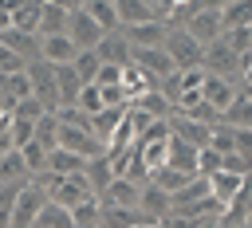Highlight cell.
I'll use <instances>...</instances> for the list:
<instances>
[{"label": "cell", "mask_w": 252, "mask_h": 228, "mask_svg": "<svg viewBox=\"0 0 252 228\" xmlns=\"http://www.w3.org/2000/svg\"><path fill=\"white\" fill-rule=\"evenodd\" d=\"M161 47H165V55L173 59L177 71H189V67H201L205 63V43H197L185 28H169Z\"/></svg>", "instance_id": "1"}, {"label": "cell", "mask_w": 252, "mask_h": 228, "mask_svg": "<svg viewBox=\"0 0 252 228\" xmlns=\"http://www.w3.org/2000/svg\"><path fill=\"white\" fill-rule=\"evenodd\" d=\"M43 204H47V189H39V185L28 177V181L20 185V193H16V204H12V228H32Z\"/></svg>", "instance_id": "2"}, {"label": "cell", "mask_w": 252, "mask_h": 228, "mask_svg": "<svg viewBox=\"0 0 252 228\" xmlns=\"http://www.w3.org/2000/svg\"><path fill=\"white\" fill-rule=\"evenodd\" d=\"M28 79H32V94L55 114L59 110V86H55V67L43 63V59H32L28 63Z\"/></svg>", "instance_id": "3"}, {"label": "cell", "mask_w": 252, "mask_h": 228, "mask_svg": "<svg viewBox=\"0 0 252 228\" xmlns=\"http://www.w3.org/2000/svg\"><path fill=\"white\" fill-rule=\"evenodd\" d=\"M209 75H224V79H236L240 83V55L224 43V39H213L205 43V63H201Z\"/></svg>", "instance_id": "4"}, {"label": "cell", "mask_w": 252, "mask_h": 228, "mask_svg": "<svg viewBox=\"0 0 252 228\" xmlns=\"http://www.w3.org/2000/svg\"><path fill=\"white\" fill-rule=\"evenodd\" d=\"M67 35H71V43L79 47V51H91V47H98V39L106 35L91 16H87V8H71V20H67Z\"/></svg>", "instance_id": "5"}, {"label": "cell", "mask_w": 252, "mask_h": 228, "mask_svg": "<svg viewBox=\"0 0 252 228\" xmlns=\"http://www.w3.org/2000/svg\"><path fill=\"white\" fill-rule=\"evenodd\" d=\"M173 24L169 20H146V24H130V28H118L122 31V39L130 43V47H161L165 43V31H169Z\"/></svg>", "instance_id": "6"}, {"label": "cell", "mask_w": 252, "mask_h": 228, "mask_svg": "<svg viewBox=\"0 0 252 228\" xmlns=\"http://www.w3.org/2000/svg\"><path fill=\"white\" fill-rule=\"evenodd\" d=\"M197 43H213V39H220V12H205V8H197V12H189L185 16V24H181Z\"/></svg>", "instance_id": "7"}, {"label": "cell", "mask_w": 252, "mask_h": 228, "mask_svg": "<svg viewBox=\"0 0 252 228\" xmlns=\"http://www.w3.org/2000/svg\"><path fill=\"white\" fill-rule=\"evenodd\" d=\"M236 94H240V83H236V79H224V75H209V71H205V83H201V98H205L209 106L224 110V106H228Z\"/></svg>", "instance_id": "8"}, {"label": "cell", "mask_w": 252, "mask_h": 228, "mask_svg": "<svg viewBox=\"0 0 252 228\" xmlns=\"http://www.w3.org/2000/svg\"><path fill=\"white\" fill-rule=\"evenodd\" d=\"M138 197H142V181H130V177H114L98 200H102V204H114V208H138Z\"/></svg>", "instance_id": "9"}, {"label": "cell", "mask_w": 252, "mask_h": 228, "mask_svg": "<svg viewBox=\"0 0 252 228\" xmlns=\"http://www.w3.org/2000/svg\"><path fill=\"white\" fill-rule=\"evenodd\" d=\"M75 55H79V47L71 43L67 31H63V35H39V59H43V63L59 67V63H71Z\"/></svg>", "instance_id": "10"}, {"label": "cell", "mask_w": 252, "mask_h": 228, "mask_svg": "<svg viewBox=\"0 0 252 228\" xmlns=\"http://www.w3.org/2000/svg\"><path fill=\"white\" fill-rule=\"evenodd\" d=\"M146 75H154V79H165V75H173L177 67H173V59L165 55V47H134V55H130Z\"/></svg>", "instance_id": "11"}, {"label": "cell", "mask_w": 252, "mask_h": 228, "mask_svg": "<svg viewBox=\"0 0 252 228\" xmlns=\"http://www.w3.org/2000/svg\"><path fill=\"white\" fill-rule=\"evenodd\" d=\"M43 169H47L51 177H75V173L87 169V157H79V153L55 145V149H47V165H43Z\"/></svg>", "instance_id": "12"}, {"label": "cell", "mask_w": 252, "mask_h": 228, "mask_svg": "<svg viewBox=\"0 0 252 228\" xmlns=\"http://www.w3.org/2000/svg\"><path fill=\"white\" fill-rule=\"evenodd\" d=\"M67 20H71L67 4H43L39 0V28H35V35H63Z\"/></svg>", "instance_id": "13"}, {"label": "cell", "mask_w": 252, "mask_h": 228, "mask_svg": "<svg viewBox=\"0 0 252 228\" xmlns=\"http://www.w3.org/2000/svg\"><path fill=\"white\" fill-rule=\"evenodd\" d=\"M94 51H98V59H102V63H118V67H126V63H130V55H134V47L122 39V31H110V35H102Z\"/></svg>", "instance_id": "14"}, {"label": "cell", "mask_w": 252, "mask_h": 228, "mask_svg": "<svg viewBox=\"0 0 252 228\" xmlns=\"http://www.w3.org/2000/svg\"><path fill=\"white\" fill-rule=\"evenodd\" d=\"M244 177H248V173H224V169L209 173V197H217L220 204H228V200H232V197L240 193Z\"/></svg>", "instance_id": "15"}, {"label": "cell", "mask_w": 252, "mask_h": 228, "mask_svg": "<svg viewBox=\"0 0 252 228\" xmlns=\"http://www.w3.org/2000/svg\"><path fill=\"white\" fill-rule=\"evenodd\" d=\"M55 86H59V106H75V98H79V90H83L87 83L75 75L71 63H59V67H55Z\"/></svg>", "instance_id": "16"}, {"label": "cell", "mask_w": 252, "mask_h": 228, "mask_svg": "<svg viewBox=\"0 0 252 228\" xmlns=\"http://www.w3.org/2000/svg\"><path fill=\"white\" fill-rule=\"evenodd\" d=\"M201 197H209V177H201V173H197L185 189H177V193L169 197V212H185V208H189V204H197Z\"/></svg>", "instance_id": "17"}, {"label": "cell", "mask_w": 252, "mask_h": 228, "mask_svg": "<svg viewBox=\"0 0 252 228\" xmlns=\"http://www.w3.org/2000/svg\"><path fill=\"white\" fill-rule=\"evenodd\" d=\"M138 208H142L150 220H161V216L169 212V193H161L154 181H146V185H142V197H138Z\"/></svg>", "instance_id": "18"}, {"label": "cell", "mask_w": 252, "mask_h": 228, "mask_svg": "<svg viewBox=\"0 0 252 228\" xmlns=\"http://www.w3.org/2000/svg\"><path fill=\"white\" fill-rule=\"evenodd\" d=\"M0 43L12 47L16 55H24L28 63L39 59V35H32V31H16V28H8V31H0Z\"/></svg>", "instance_id": "19"}, {"label": "cell", "mask_w": 252, "mask_h": 228, "mask_svg": "<svg viewBox=\"0 0 252 228\" xmlns=\"http://www.w3.org/2000/svg\"><path fill=\"white\" fill-rule=\"evenodd\" d=\"M79 8H87V16L110 35V31H118L122 24H118V8H114V0H83Z\"/></svg>", "instance_id": "20"}, {"label": "cell", "mask_w": 252, "mask_h": 228, "mask_svg": "<svg viewBox=\"0 0 252 228\" xmlns=\"http://www.w3.org/2000/svg\"><path fill=\"white\" fill-rule=\"evenodd\" d=\"M138 153H142V165H146L150 173L161 169L165 157H169V134H165V138H142V142H138Z\"/></svg>", "instance_id": "21"}, {"label": "cell", "mask_w": 252, "mask_h": 228, "mask_svg": "<svg viewBox=\"0 0 252 228\" xmlns=\"http://www.w3.org/2000/svg\"><path fill=\"white\" fill-rule=\"evenodd\" d=\"M83 173H87V181H91V193H94V197H102V193H106V185L114 181V165H110V157H106V153H102V157H91Z\"/></svg>", "instance_id": "22"}, {"label": "cell", "mask_w": 252, "mask_h": 228, "mask_svg": "<svg viewBox=\"0 0 252 228\" xmlns=\"http://www.w3.org/2000/svg\"><path fill=\"white\" fill-rule=\"evenodd\" d=\"M122 118H126V106H106L102 114H94V118H91V134L106 145V142H110V134L118 130V122H122Z\"/></svg>", "instance_id": "23"}, {"label": "cell", "mask_w": 252, "mask_h": 228, "mask_svg": "<svg viewBox=\"0 0 252 228\" xmlns=\"http://www.w3.org/2000/svg\"><path fill=\"white\" fill-rule=\"evenodd\" d=\"M165 165L185 169V173H197V145H189V142H181V138L169 134V157H165Z\"/></svg>", "instance_id": "24"}, {"label": "cell", "mask_w": 252, "mask_h": 228, "mask_svg": "<svg viewBox=\"0 0 252 228\" xmlns=\"http://www.w3.org/2000/svg\"><path fill=\"white\" fill-rule=\"evenodd\" d=\"M193 177H197V173H185V169H173V165H161V169H154V173H150V181H154L161 193H169V197H173L177 189H185Z\"/></svg>", "instance_id": "25"}, {"label": "cell", "mask_w": 252, "mask_h": 228, "mask_svg": "<svg viewBox=\"0 0 252 228\" xmlns=\"http://www.w3.org/2000/svg\"><path fill=\"white\" fill-rule=\"evenodd\" d=\"M126 106H138V110H146V114H154V118H169L173 114V102L154 86V90H146V94H138V98H130Z\"/></svg>", "instance_id": "26"}, {"label": "cell", "mask_w": 252, "mask_h": 228, "mask_svg": "<svg viewBox=\"0 0 252 228\" xmlns=\"http://www.w3.org/2000/svg\"><path fill=\"white\" fill-rule=\"evenodd\" d=\"M32 228H75V216H71V208H63V204L47 200V204L39 208V216H35V224H32Z\"/></svg>", "instance_id": "27"}, {"label": "cell", "mask_w": 252, "mask_h": 228, "mask_svg": "<svg viewBox=\"0 0 252 228\" xmlns=\"http://www.w3.org/2000/svg\"><path fill=\"white\" fill-rule=\"evenodd\" d=\"M220 122L224 126H232V130H240V126H252V102L244 98V94H236L224 110H220Z\"/></svg>", "instance_id": "28"}, {"label": "cell", "mask_w": 252, "mask_h": 228, "mask_svg": "<svg viewBox=\"0 0 252 228\" xmlns=\"http://www.w3.org/2000/svg\"><path fill=\"white\" fill-rule=\"evenodd\" d=\"M114 8H118V24H122V28L154 20V8H150V4H142V0H114Z\"/></svg>", "instance_id": "29"}, {"label": "cell", "mask_w": 252, "mask_h": 228, "mask_svg": "<svg viewBox=\"0 0 252 228\" xmlns=\"http://www.w3.org/2000/svg\"><path fill=\"white\" fill-rule=\"evenodd\" d=\"M43 114H51V110H47L35 94H28V98H20V102L12 106V122H28V126H35Z\"/></svg>", "instance_id": "30"}, {"label": "cell", "mask_w": 252, "mask_h": 228, "mask_svg": "<svg viewBox=\"0 0 252 228\" xmlns=\"http://www.w3.org/2000/svg\"><path fill=\"white\" fill-rule=\"evenodd\" d=\"M252 24V0H236V4H224L220 8V28H244Z\"/></svg>", "instance_id": "31"}, {"label": "cell", "mask_w": 252, "mask_h": 228, "mask_svg": "<svg viewBox=\"0 0 252 228\" xmlns=\"http://www.w3.org/2000/svg\"><path fill=\"white\" fill-rule=\"evenodd\" d=\"M28 177H32V173H28L24 157H20V149L0 153V181H28Z\"/></svg>", "instance_id": "32"}, {"label": "cell", "mask_w": 252, "mask_h": 228, "mask_svg": "<svg viewBox=\"0 0 252 228\" xmlns=\"http://www.w3.org/2000/svg\"><path fill=\"white\" fill-rule=\"evenodd\" d=\"M71 67H75V75H79L83 83H94V75H98V67H102V59H98V51L91 47V51H79V55L71 59Z\"/></svg>", "instance_id": "33"}, {"label": "cell", "mask_w": 252, "mask_h": 228, "mask_svg": "<svg viewBox=\"0 0 252 228\" xmlns=\"http://www.w3.org/2000/svg\"><path fill=\"white\" fill-rule=\"evenodd\" d=\"M32 138H35L39 145H47V149H55V145H59V118H55V114H43V118L35 122V130H32Z\"/></svg>", "instance_id": "34"}, {"label": "cell", "mask_w": 252, "mask_h": 228, "mask_svg": "<svg viewBox=\"0 0 252 228\" xmlns=\"http://www.w3.org/2000/svg\"><path fill=\"white\" fill-rule=\"evenodd\" d=\"M4 94H8V102H12V106H16L20 98H28V94H32V79H28V71L4 75Z\"/></svg>", "instance_id": "35"}, {"label": "cell", "mask_w": 252, "mask_h": 228, "mask_svg": "<svg viewBox=\"0 0 252 228\" xmlns=\"http://www.w3.org/2000/svg\"><path fill=\"white\" fill-rule=\"evenodd\" d=\"M20 157H24L28 173H43V165H47V145H39V142L32 138V142L20 145Z\"/></svg>", "instance_id": "36"}, {"label": "cell", "mask_w": 252, "mask_h": 228, "mask_svg": "<svg viewBox=\"0 0 252 228\" xmlns=\"http://www.w3.org/2000/svg\"><path fill=\"white\" fill-rule=\"evenodd\" d=\"M75 106H79L83 114H91V118L106 110V106H102V94H98V86H94V83H87V86L79 90V98H75Z\"/></svg>", "instance_id": "37"}, {"label": "cell", "mask_w": 252, "mask_h": 228, "mask_svg": "<svg viewBox=\"0 0 252 228\" xmlns=\"http://www.w3.org/2000/svg\"><path fill=\"white\" fill-rule=\"evenodd\" d=\"M181 114H185V118H193V122H205V126H217V122H220V110H217V106H209L205 98H197V102H193V106H185Z\"/></svg>", "instance_id": "38"}, {"label": "cell", "mask_w": 252, "mask_h": 228, "mask_svg": "<svg viewBox=\"0 0 252 228\" xmlns=\"http://www.w3.org/2000/svg\"><path fill=\"white\" fill-rule=\"evenodd\" d=\"M232 153L252 169V126H240V130H232Z\"/></svg>", "instance_id": "39"}, {"label": "cell", "mask_w": 252, "mask_h": 228, "mask_svg": "<svg viewBox=\"0 0 252 228\" xmlns=\"http://www.w3.org/2000/svg\"><path fill=\"white\" fill-rule=\"evenodd\" d=\"M55 118H59V126H83V130H91V114H83L79 106H59Z\"/></svg>", "instance_id": "40"}, {"label": "cell", "mask_w": 252, "mask_h": 228, "mask_svg": "<svg viewBox=\"0 0 252 228\" xmlns=\"http://www.w3.org/2000/svg\"><path fill=\"white\" fill-rule=\"evenodd\" d=\"M16 71H28V59L0 43V75H16Z\"/></svg>", "instance_id": "41"}, {"label": "cell", "mask_w": 252, "mask_h": 228, "mask_svg": "<svg viewBox=\"0 0 252 228\" xmlns=\"http://www.w3.org/2000/svg\"><path fill=\"white\" fill-rule=\"evenodd\" d=\"M94 86H98V83H94ZM98 94H102V106H126V90H122V83L98 86Z\"/></svg>", "instance_id": "42"}, {"label": "cell", "mask_w": 252, "mask_h": 228, "mask_svg": "<svg viewBox=\"0 0 252 228\" xmlns=\"http://www.w3.org/2000/svg\"><path fill=\"white\" fill-rule=\"evenodd\" d=\"M94 83H98V86L122 83V67H118V63H102V67H98V75H94Z\"/></svg>", "instance_id": "43"}, {"label": "cell", "mask_w": 252, "mask_h": 228, "mask_svg": "<svg viewBox=\"0 0 252 228\" xmlns=\"http://www.w3.org/2000/svg\"><path fill=\"white\" fill-rule=\"evenodd\" d=\"M158 228H197V220L193 216H181V212H165L158 220Z\"/></svg>", "instance_id": "44"}, {"label": "cell", "mask_w": 252, "mask_h": 228, "mask_svg": "<svg viewBox=\"0 0 252 228\" xmlns=\"http://www.w3.org/2000/svg\"><path fill=\"white\" fill-rule=\"evenodd\" d=\"M8 149H16V138H12V122H8V126H0V153H8Z\"/></svg>", "instance_id": "45"}, {"label": "cell", "mask_w": 252, "mask_h": 228, "mask_svg": "<svg viewBox=\"0 0 252 228\" xmlns=\"http://www.w3.org/2000/svg\"><path fill=\"white\" fill-rule=\"evenodd\" d=\"M244 83H252V51L240 55V86H244Z\"/></svg>", "instance_id": "46"}, {"label": "cell", "mask_w": 252, "mask_h": 228, "mask_svg": "<svg viewBox=\"0 0 252 228\" xmlns=\"http://www.w3.org/2000/svg\"><path fill=\"white\" fill-rule=\"evenodd\" d=\"M228 0H197V8H205V12H220Z\"/></svg>", "instance_id": "47"}, {"label": "cell", "mask_w": 252, "mask_h": 228, "mask_svg": "<svg viewBox=\"0 0 252 228\" xmlns=\"http://www.w3.org/2000/svg\"><path fill=\"white\" fill-rule=\"evenodd\" d=\"M197 228H220V216H205V220H197Z\"/></svg>", "instance_id": "48"}, {"label": "cell", "mask_w": 252, "mask_h": 228, "mask_svg": "<svg viewBox=\"0 0 252 228\" xmlns=\"http://www.w3.org/2000/svg\"><path fill=\"white\" fill-rule=\"evenodd\" d=\"M240 94H244V98L252 102V83H244V86H240Z\"/></svg>", "instance_id": "49"}, {"label": "cell", "mask_w": 252, "mask_h": 228, "mask_svg": "<svg viewBox=\"0 0 252 228\" xmlns=\"http://www.w3.org/2000/svg\"><path fill=\"white\" fill-rule=\"evenodd\" d=\"M8 122H12V114H8V110H0V126H8Z\"/></svg>", "instance_id": "50"}, {"label": "cell", "mask_w": 252, "mask_h": 228, "mask_svg": "<svg viewBox=\"0 0 252 228\" xmlns=\"http://www.w3.org/2000/svg\"><path fill=\"white\" fill-rule=\"evenodd\" d=\"M134 228H158V224H134Z\"/></svg>", "instance_id": "51"}, {"label": "cell", "mask_w": 252, "mask_h": 228, "mask_svg": "<svg viewBox=\"0 0 252 228\" xmlns=\"http://www.w3.org/2000/svg\"><path fill=\"white\" fill-rule=\"evenodd\" d=\"M228 4H236V0H228Z\"/></svg>", "instance_id": "52"}]
</instances>
